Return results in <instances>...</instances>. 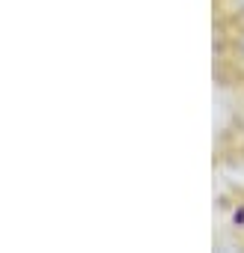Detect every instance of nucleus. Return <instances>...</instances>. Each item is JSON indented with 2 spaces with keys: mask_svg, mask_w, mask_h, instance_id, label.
I'll return each mask as SVG.
<instances>
[{
  "mask_svg": "<svg viewBox=\"0 0 244 253\" xmlns=\"http://www.w3.org/2000/svg\"><path fill=\"white\" fill-rule=\"evenodd\" d=\"M211 78L220 92L244 101V21H211Z\"/></svg>",
  "mask_w": 244,
  "mask_h": 253,
  "instance_id": "nucleus-1",
  "label": "nucleus"
},
{
  "mask_svg": "<svg viewBox=\"0 0 244 253\" xmlns=\"http://www.w3.org/2000/svg\"><path fill=\"white\" fill-rule=\"evenodd\" d=\"M211 21H244V0H211Z\"/></svg>",
  "mask_w": 244,
  "mask_h": 253,
  "instance_id": "nucleus-2",
  "label": "nucleus"
}]
</instances>
